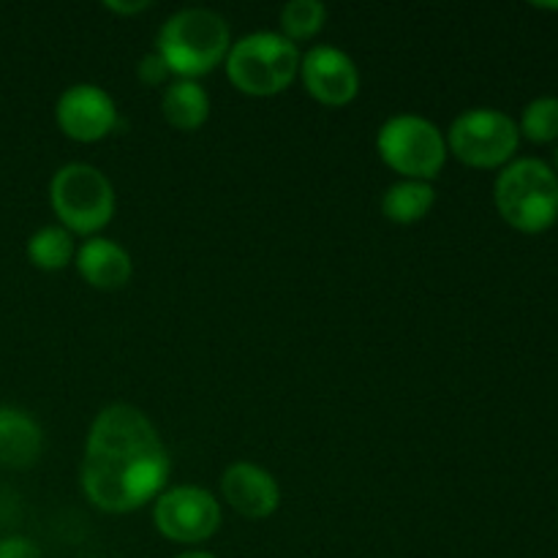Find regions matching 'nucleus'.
<instances>
[{"label": "nucleus", "instance_id": "nucleus-7", "mask_svg": "<svg viewBox=\"0 0 558 558\" xmlns=\"http://www.w3.org/2000/svg\"><path fill=\"white\" fill-rule=\"evenodd\" d=\"M447 150L458 161L477 169L507 167L521 145V129L501 109H466L452 120L447 131Z\"/></svg>", "mask_w": 558, "mask_h": 558}, {"label": "nucleus", "instance_id": "nucleus-10", "mask_svg": "<svg viewBox=\"0 0 558 558\" xmlns=\"http://www.w3.org/2000/svg\"><path fill=\"white\" fill-rule=\"evenodd\" d=\"M300 76L311 96L327 107H343L360 90V71L343 49L316 44L300 58Z\"/></svg>", "mask_w": 558, "mask_h": 558}, {"label": "nucleus", "instance_id": "nucleus-21", "mask_svg": "<svg viewBox=\"0 0 558 558\" xmlns=\"http://www.w3.org/2000/svg\"><path fill=\"white\" fill-rule=\"evenodd\" d=\"M107 9L118 11V14H140V11L150 9V3L147 0H140V3H114V0H109Z\"/></svg>", "mask_w": 558, "mask_h": 558}, {"label": "nucleus", "instance_id": "nucleus-12", "mask_svg": "<svg viewBox=\"0 0 558 558\" xmlns=\"http://www.w3.org/2000/svg\"><path fill=\"white\" fill-rule=\"evenodd\" d=\"M74 265L90 287L107 289V292L125 287L131 281V272H134V262H131L129 251L114 243V240L98 238V234L87 238L76 248Z\"/></svg>", "mask_w": 558, "mask_h": 558}, {"label": "nucleus", "instance_id": "nucleus-16", "mask_svg": "<svg viewBox=\"0 0 558 558\" xmlns=\"http://www.w3.org/2000/svg\"><path fill=\"white\" fill-rule=\"evenodd\" d=\"M76 243L74 234L60 223L52 227H41L38 232L31 234L27 240V259L38 267V270H63L74 262Z\"/></svg>", "mask_w": 558, "mask_h": 558}, {"label": "nucleus", "instance_id": "nucleus-24", "mask_svg": "<svg viewBox=\"0 0 558 558\" xmlns=\"http://www.w3.org/2000/svg\"><path fill=\"white\" fill-rule=\"evenodd\" d=\"M0 412H3V407H0Z\"/></svg>", "mask_w": 558, "mask_h": 558}, {"label": "nucleus", "instance_id": "nucleus-13", "mask_svg": "<svg viewBox=\"0 0 558 558\" xmlns=\"http://www.w3.org/2000/svg\"><path fill=\"white\" fill-rule=\"evenodd\" d=\"M44 450V430L22 409L0 412V466L27 469Z\"/></svg>", "mask_w": 558, "mask_h": 558}, {"label": "nucleus", "instance_id": "nucleus-14", "mask_svg": "<svg viewBox=\"0 0 558 558\" xmlns=\"http://www.w3.org/2000/svg\"><path fill=\"white\" fill-rule=\"evenodd\" d=\"M161 112L178 131H196L210 118V96L196 80H174L163 90Z\"/></svg>", "mask_w": 558, "mask_h": 558}, {"label": "nucleus", "instance_id": "nucleus-8", "mask_svg": "<svg viewBox=\"0 0 558 558\" xmlns=\"http://www.w3.org/2000/svg\"><path fill=\"white\" fill-rule=\"evenodd\" d=\"M158 532L180 545H196L210 539L221 526V507L210 490L199 485H174L161 490L153 507Z\"/></svg>", "mask_w": 558, "mask_h": 558}, {"label": "nucleus", "instance_id": "nucleus-20", "mask_svg": "<svg viewBox=\"0 0 558 558\" xmlns=\"http://www.w3.org/2000/svg\"><path fill=\"white\" fill-rule=\"evenodd\" d=\"M0 558H44L38 545L27 537L0 539Z\"/></svg>", "mask_w": 558, "mask_h": 558}, {"label": "nucleus", "instance_id": "nucleus-9", "mask_svg": "<svg viewBox=\"0 0 558 558\" xmlns=\"http://www.w3.org/2000/svg\"><path fill=\"white\" fill-rule=\"evenodd\" d=\"M60 131L76 142H98L118 125V107L104 87L80 82L60 93L54 104Z\"/></svg>", "mask_w": 558, "mask_h": 558}, {"label": "nucleus", "instance_id": "nucleus-19", "mask_svg": "<svg viewBox=\"0 0 558 558\" xmlns=\"http://www.w3.org/2000/svg\"><path fill=\"white\" fill-rule=\"evenodd\" d=\"M136 74H140V80L145 82V85H163L169 76V65L163 63L161 54L150 52L140 60V65H136Z\"/></svg>", "mask_w": 558, "mask_h": 558}, {"label": "nucleus", "instance_id": "nucleus-4", "mask_svg": "<svg viewBox=\"0 0 558 558\" xmlns=\"http://www.w3.org/2000/svg\"><path fill=\"white\" fill-rule=\"evenodd\" d=\"M223 65L238 90L248 96H276L298 80L300 49L281 33H248L229 47Z\"/></svg>", "mask_w": 558, "mask_h": 558}, {"label": "nucleus", "instance_id": "nucleus-15", "mask_svg": "<svg viewBox=\"0 0 558 558\" xmlns=\"http://www.w3.org/2000/svg\"><path fill=\"white\" fill-rule=\"evenodd\" d=\"M434 202L436 191L428 180H398L381 194V213L392 223H417Z\"/></svg>", "mask_w": 558, "mask_h": 558}, {"label": "nucleus", "instance_id": "nucleus-5", "mask_svg": "<svg viewBox=\"0 0 558 558\" xmlns=\"http://www.w3.org/2000/svg\"><path fill=\"white\" fill-rule=\"evenodd\" d=\"M49 202L60 227L71 234H96L112 221L114 189L101 169L90 163H65L49 183Z\"/></svg>", "mask_w": 558, "mask_h": 558}, {"label": "nucleus", "instance_id": "nucleus-11", "mask_svg": "<svg viewBox=\"0 0 558 558\" xmlns=\"http://www.w3.org/2000/svg\"><path fill=\"white\" fill-rule=\"evenodd\" d=\"M221 494L232 510L245 518H270L281 505V488L267 469L251 461L227 466L221 477Z\"/></svg>", "mask_w": 558, "mask_h": 558}, {"label": "nucleus", "instance_id": "nucleus-1", "mask_svg": "<svg viewBox=\"0 0 558 558\" xmlns=\"http://www.w3.org/2000/svg\"><path fill=\"white\" fill-rule=\"evenodd\" d=\"M169 450L145 412L129 403L101 409L87 434L82 488L104 512L140 510L169 477Z\"/></svg>", "mask_w": 558, "mask_h": 558}, {"label": "nucleus", "instance_id": "nucleus-2", "mask_svg": "<svg viewBox=\"0 0 558 558\" xmlns=\"http://www.w3.org/2000/svg\"><path fill=\"white\" fill-rule=\"evenodd\" d=\"M156 44V52L169 65V74L196 80L227 60L232 36L218 11L183 9L163 22Z\"/></svg>", "mask_w": 558, "mask_h": 558}, {"label": "nucleus", "instance_id": "nucleus-17", "mask_svg": "<svg viewBox=\"0 0 558 558\" xmlns=\"http://www.w3.org/2000/svg\"><path fill=\"white\" fill-rule=\"evenodd\" d=\"M327 9L319 0H289L281 9V36L298 44L314 38L325 27Z\"/></svg>", "mask_w": 558, "mask_h": 558}, {"label": "nucleus", "instance_id": "nucleus-23", "mask_svg": "<svg viewBox=\"0 0 558 558\" xmlns=\"http://www.w3.org/2000/svg\"><path fill=\"white\" fill-rule=\"evenodd\" d=\"M554 167H556V169H554V172L558 174V147H556V153H554Z\"/></svg>", "mask_w": 558, "mask_h": 558}, {"label": "nucleus", "instance_id": "nucleus-6", "mask_svg": "<svg viewBox=\"0 0 558 558\" xmlns=\"http://www.w3.org/2000/svg\"><path fill=\"white\" fill-rule=\"evenodd\" d=\"M381 161L403 180H434L447 161V140L423 114H392L376 134Z\"/></svg>", "mask_w": 558, "mask_h": 558}, {"label": "nucleus", "instance_id": "nucleus-22", "mask_svg": "<svg viewBox=\"0 0 558 558\" xmlns=\"http://www.w3.org/2000/svg\"><path fill=\"white\" fill-rule=\"evenodd\" d=\"M174 558H218V556L207 554V550H183V554H178Z\"/></svg>", "mask_w": 558, "mask_h": 558}, {"label": "nucleus", "instance_id": "nucleus-18", "mask_svg": "<svg viewBox=\"0 0 558 558\" xmlns=\"http://www.w3.org/2000/svg\"><path fill=\"white\" fill-rule=\"evenodd\" d=\"M518 129L532 142L558 140V96H539L529 101Z\"/></svg>", "mask_w": 558, "mask_h": 558}, {"label": "nucleus", "instance_id": "nucleus-3", "mask_svg": "<svg viewBox=\"0 0 558 558\" xmlns=\"http://www.w3.org/2000/svg\"><path fill=\"white\" fill-rule=\"evenodd\" d=\"M494 199L512 229L545 232L558 221V174L539 158H515L496 178Z\"/></svg>", "mask_w": 558, "mask_h": 558}]
</instances>
